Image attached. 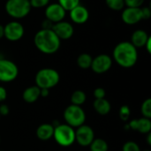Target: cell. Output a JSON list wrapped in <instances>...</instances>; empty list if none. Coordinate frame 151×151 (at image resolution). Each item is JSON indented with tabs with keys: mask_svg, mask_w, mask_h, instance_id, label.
<instances>
[{
	"mask_svg": "<svg viewBox=\"0 0 151 151\" xmlns=\"http://www.w3.org/2000/svg\"><path fill=\"white\" fill-rule=\"evenodd\" d=\"M112 60L123 68H131L138 61V50L130 42H120L113 49Z\"/></svg>",
	"mask_w": 151,
	"mask_h": 151,
	"instance_id": "1",
	"label": "cell"
},
{
	"mask_svg": "<svg viewBox=\"0 0 151 151\" xmlns=\"http://www.w3.org/2000/svg\"><path fill=\"white\" fill-rule=\"evenodd\" d=\"M34 43L36 49L42 53L51 55L60 49L61 40L57 36L52 29L41 28L34 36Z\"/></svg>",
	"mask_w": 151,
	"mask_h": 151,
	"instance_id": "2",
	"label": "cell"
},
{
	"mask_svg": "<svg viewBox=\"0 0 151 151\" xmlns=\"http://www.w3.org/2000/svg\"><path fill=\"white\" fill-rule=\"evenodd\" d=\"M60 81L58 72L53 68H42L39 70L35 77V85L40 88L50 89L56 87Z\"/></svg>",
	"mask_w": 151,
	"mask_h": 151,
	"instance_id": "3",
	"label": "cell"
},
{
	"mask_svg": "<svg viewBox=\"0 0 151 151\" xmlns=\"http://www.w3.org/2000/svg\"><path fill=\"white\" fill-rule=\"evenodd\" d=\"M5 12L14 19H21L31 12V5L27 0H7L4 6Z\"/></svg>",
	"mask_w": 151,
	"mask_h": 151,
	"instance_id": "4",
	"label": "cell"
},
{
	"mask_svg": "<svg viewBox=\"0 0 151 151\" xmlns=\"http://www.w3.org/2000/svg\"><path fill=\"white\" fill-rule=\"evenodd\" d=\"M53 138L62 147H70L75 142V130L67 124H58L54 127Z\"/></svg>",
	"mask_w": 151,
	"mask_h": 151,
	"instance_id": "5",
	"label": "cell"
},
{
	"mask_svg": "<svg viewBox=\"0 0 151 151\" xmlns=\"http://www.w3.org/2000/svg\"><path fill=\"white\" fill-rule=\"evenodd\" d=\"M64 119L68 126L74 127H79L84 125L86 121V113L81 106L71 104L65 108L64 111Z\"/></svg>",
	"mask_w": 151,
	"mask_h": 151,
	"instance_id": "6",
	"label": "cell"
},
{
	"mask_svg": "<svg viewBox=\"0 0 151 151\" xmlns=\"http://www.w3.org/2000/svg\"><path fill=\"white\" fill-rule=\"evenodd\" d=\"M19 75V68L12 60L2 58L0 60V81H13Z\"/></svg>",
	"mask_w": 151,
	"mask_h": 151,
	"instance_id": "7",
	"label": "cell"
},
{
	"mask_svg": "<svg viewBox=\"0 0 151 151\" xmlns=\"http://www.w3.org/2000/svg\"><path fill=\"white\" fill-rule=\"evenodd\" d=\"M4 35L8 41L10 42H17L19 41L25 34V28L23 25L17 21V20H12L8 22L5 26H4Z\"/></svg>",
	"mask_w": 151,
	"mask_h": 151,
	"instance_id": "8",
	"label": "cell"
},
{
	"mask_svg": "<svg viewBox=\"0 0 151 151\" xmlns=\"http://www.w3.org/2000/svg\"><path fill=\"white\" fill-rule=\"evenodd\" d=\"M112 63L113 60L111 56L108 54H99L93 58L90 68L94 73L102 74L107 73L111 68Z\"/></svg>",
	"mask_w": 151,
	"mask_h": 151,
	"instance_id": "9",
	"label": "cell"
},
{
	"mask_svg": "<svg viewBox=\"0 0 151 151\" xmlns=\"http://www.w3.org/2000/svg\"><path fill=\"white\" fill-rule=\"evenodd\" d=\"M94 139V130L88 125L84 124L75 130V142L81 147H89Z\"/></svg>",
	"mask_w": 151,
	"mask_h": 151,
	"instance_id": "10",
	"label": "cell"
},
{
	"mask_svg": "<svg viewBox=\"0 0 151 151\" xmlns=\"http://www.w3.org/2000/svg\"><path fill=\"white\" fill-rule=\"evenodd\" d=\"M44 15L46 19L55 24L65 19L66 16V11L58 3H52L49 4L45 7Z\"/></svg>",
	"mask_w": 151,
	"mask_h": 151,
	"instance_id": "11",
	"label": "cell"
},
{
	"mask_svg": "<svg viewBox=\"0 0 151 151\" xmlns=\"http://www.w3.org/2000/svg\"><path fill=\"white\" fill-rule=\"evenodd\" d=\"M53 32L57 35V36L62 41V40H68L73 37L74 34V27L72 25V23L62 20L58 23L53 24L52 28Z\"/></svg>",
	"mask_w": 151,
	"mask_h": 151,
	"instance_id": "12",
	"label": "cell"
},
{
	"mask_svg": "<svg viewBox=\"0 0 151 151\" xmlns=\"http://www.w3.org/2000/svg\"><path fill=\"white\" fill-rule=\"evenodd\" d=\"M122 21L129 26L138 24L142 20L141 8L135 7H125L121 12Z\"/></svg>",
	"mask_w": 151,
	"mask_h": 151,
	"instance_id": "13",
	"label": "cell"
},
{
	"mask_svg": "<svg viewBox=\"0 0 151 151\" xmlns=\"http://www.w3.org/2000/svg\"><path fill=\"white\" fill-rule=\"evenodd\" d=\"M69 17L72 22L77 25L85 24L89 19V11L82 4H79L71 11H69Z\"/></svg>",
	"mask_w": 151,
	"mask_h": 151,
	"instance_id": "14",
	"label": "cell"
},
{
	"mask_svg": "<svg viewBox=\"0 0 151 151\" xmlns=\"http://www.w3.org/2000/svg\"><path fill=\"white\" fill-rule=\"evenodd\" d=\"M126 127L143 134H148L151 133V120L150 119L144 117L138 119H133L127 125Z\"/></svg>",
	"mask_w": 151,
	"mask_h": 151,
	"instance_id": "15",
	"label": "cell"
},
{
	"mask_svg": "<svg viewBox=\"0 0 151 151\" xmlns=\"http://www.w3.org/2000/svg\"><path fill=\"white\" fill-rule=\"evenodd\" d=\"M150 36L149 35V34L143 30V29H137L135 31H134V33L131 35V43L136 48H144L145 43L147 42L148 39Z\"/></svg>",
	"mask_w": 151,
	"mask_h": 151,
	"instance_id": "16",
	"label": "cell"
},
{
	"mask_svg": "<svg viewBox=\"0 0 151 151\" xmlns=\"http://www.w3.org/2000/svg\"><path fill=\"white\" fill-rule=\"evenodd\" d=\"M54 127L50 123H43L36 129V136L41 141H48L53 137Z\"/></svg>",
	"mask_w": 151,
	"mask_h": 151,
	"instance_id": "17",
	"label": "cell"
},
{
	"mask_svg": "<svg viewBox=\"0 0 151 151\" xmlns=\"http://www.w3.org/2000/svg\"><path fill=\"white\" fill-rule=\"evenodd\" d=\"M40 91L41 88H38L36 85L35 86H30L28 88H27L22 94V98L23 100L27 103V104H33L35 103L40 97Z\"/></svg>",
	"mask_w": 151,
	"mask_h": 151,
	"instance_id": "18",
	"label": "cell"
},
{
	"mask_svg": "<svg viewBox=\"0 0 151 151\" xmlns=\"http://www.w3.org/2000/svg\"><path fill=\"white\" fill-rule=\"evenodd\" d=\"M93 107H94V110L102 116L109 114L111 110V105L110 102L105 98L96 99L93 104Z\"/></svg>",
	"mask_w": 151,
	"mask_h": 151,
	"instance_id": "19",
	"label": "cell"
},
{
	"mask_svg": "<svg viewBox=\"0 0 151 151\" xmlns=\"http://www.w3.org/2000/svg\"><path fill=\"white\" fill-rule=\"evenodd\" d=\"M93 58L88 53H81L77 58V65L81 69H88L91 66Z\"/></svg>",
	"mask_w": 151,
	"mask_h": 151,
	"instance_id": "20",
	"label": "cell"
},
{
	"mask_svg": "<svg viewBox=\"0 0 151 151\" xmlns=\"http://www.w3.org/2000/svg\"><path fill=\"white\" fill-rule=\"evenodd\" d=\"M90 151H108L109 146L105 140L101 138H95L89 145Z\"/></svg>",
	"mask_w": 151,
	"mask_h": 151,
	"instance_id": "21",
	"label": "cell"
},
{
	"mask_svg": "<svg viewBox=\"0 0 151 151\" xmlns=\"http://www.w3.org/2000/svg\"><path fill=\"white\" fill-rule=\"evenodd\" d=\"M87 99V96L82 90H75L71 96V103L73 105L81 106Z\"/></svg>",
	"mask_w": 151,
	"mask_h": 151,
	"instance_id": "22",
	"label": "cell"
},
{
	"mask_svg": "<svg viewBox=\"0 0 151 151\" xmlns=\"http://www.w3.org/2000/svg\"><path fill=\"white\" fill-rule=\"evenodd\" d=\"M105 4L112 11H122L125 6L124 0H105Z\"/></svg>",
	"mask_w": 151,
	"mask_h": 151,
	"instance_id": "23",
	"label": "cell"
},
{
	"mask_svg": "<svg viewBox=\"0 0 151 151\" xmlns=\"http://www.w3.org/2000/svg\"><path fill=\"white\" fill-rule=\"evenodd\" d=\"M58 3L66 11L69 12L81 4V0H58Z\"/></svg>",
	"mask_w": 151,
	"mask_h": 151,
	"instance_id": "24",
	"label": "cell"
},
{
	"mask_svg": "<svg viewBox=\"0 0 151 151\" xmlns=\"http://www.w3.org/2000/svg\"><path fill=\"white\" fill-rule=\"evenodd\" d=\"M141 112L144 118L151 119V99L148 98L144 100L141 106Z\"/></svg>",
	"mask_w": 151,
	"mask_h": 151,
	"instance_id": "25",
	"label": "cell"
},
{
	"mask_svg": "<svg viewBox=\"0 0 151 151\" xmlns=\"http://www.w3.org/2000/svg\"><path fill=\"white\" fill-rule=\"evenodd\" d=\"M130 115H131V111L127 105H123L120 107L119 111V116L122 121H127L130 118Z\"/></svg>",
	"mask_w": 151,
	"mask_h": 151,
	"instance_id": "26",
	"label": "cell"
},
{
	"mask_svg": "<svg viewBox=\"0 0 151 151\" xmlns=\"http://www.w3.org/2000/svg\"><path fill=\"white\" fill-rule=\"evenodd\" d=\"M122 151H142L139 145L133 142V141H129L124 143L123 147H122Z\"/></svg>",
	"mask_w": 151,
	"mask_h": 151,
	"instance_id": "27",
	"label": "cell"
},
{
	"mask_svg": "<svg viewBox=\"0 0 151 151\" xmlns=\"http://www.w3.org/2000/svg\"><path fill=\"white\" fill-rule=\"evenodd\" d=\"M29 3L32 8L41 9L45 8L50 4V0H30Z\"/></svg>",
	"mask_w": 151,
	"mask_h": 151,
	"instance_id": "28",
	"label": "cell"
},
{
	"mask_svg": "<svg viewBox=\"0 0 151 151\" xmlns=\"http://www.w3.org/2000/svg\"><path fill=\"white\" fill-rule=\"evenodd\" d=\"M126 7H135L141 8L143 6L145 0H124Z\"/></svg>",
	"mask_w": 151,
	"mask_h": 151,
	"instance_id": "29",
	"label": "cell"
},
{
	"mask_svg": "<svg viewBox=\"0 0 151 151\" xmlns=\"http://www.w3.org/2000/svg\"><path fill=\"white\" fill-rule=\"evenodd\" d=\"M142 10V20H148L151 17V9L149 6H142L141 7Z\"/></svg>",
	"mask_w": 151,
	"mask_h": 151,
	"instance_id": "30",
	"label": "cell"
},
{
	"mask_svg": "<svg viewBox=\"0 0 151 151\" xmlns=\"http://www.w3.org/2000/svg\"><path fill=\"white\" fill-rule=\"evenodd\" d=\"M105 89L103 88H96L94 90V96L96 97V99H102V98H105Z\"/></svg>",
	"mask_w": 151,
	"mask_h": 151,
	"instance_id": "31",
	"label": "cell"
},
{
	"mask_svg": "<svg viewBox=\"0 0 151 151\" xmlns=\"http://www.w3.org/2000/svg\"><path fill=\"white\" fill-rule=\"evenodd\" d=\"M10 113V108L7 104H1L0 105V116H7Z\"/></svg>",
	"mask_w": 151,
	"mask_h": 151,
	"instance_id": "32",
	"label": "cell"
},
{
	"mask_svg": "<svg viewBox=\"0 0 151 151\" xmlns=\"http://www.w3.org/2000/svg\"><path fill=\"white\" fill-rule=\"evenodd\" d=\"M52 26H53V23H51L50 20H48L46 19L42 22V29H51Z\"/></svg>",
	"mask_w": 151,
	"mask_h": 151,
	"instance_id": "33",
	"label": "cell"
},
{
	"mask_svg": "<svg viewBox=\"0 0 151 151\" xmlns=\"http://www.w3.org/2000/svg\"><path fill=\"white\" fill-rule=\"evenodd\" d=\"M7 97V91L4 88L0 86V103L4 102Z\"/></svg>",
	"mask_w": 151,
	"mask_h": 151,
	"instance_id": "34",
	"label": "cell"
},
{
	"mask_svg": "<svg viewBox=\"0 0 151 151\" xmlns=\"http://www.w3.org/2000/svg\"><path fill=\"white\" fill-rule=\"evenodd\" d=\"M50 94V89H47V88H41V91H40V96L42 97H47Z\"/></svg>",
	"mask_w": 151,
	"mask_h": 151,
	"instance_id": "35",
	"label": "cell"
},
{
	"mask_svg": "<svg viewBox=\"0 0 151 151\" xmlns=\"http://www.w3.org/2000/svg\"><path fill=\"white\" fill-rule=\"evenodd\" d=\"M144 48L146 49V50L148 51V53H151V37H150L147 41V42L144 45Z\"/></svg>",
	"mask_w": 151,
	"mask_h": 151,
	"instance_id": "36",
	"label": "cell"
},
{
	"mask_svg": "<svg viewBox=\"0 0 151 151\" xmlns=\"http://www.w3.org/2000/svg\"><path fill=\"white\" fill-rule=\"evenodd\" d=\"M4 35V26L0 24V39H2Z\"/></svg>",
	"mask_w": 151,
	"mask_h": 151,
	"instance_id": "37",
	"label": "cell"
},
{
	"mask_svg": "<svg viewBox=\"0 0 151 151\" xmlns=\"http://www.w3.org/2000/svg\"><path fill=\"white\" fill-rule=\"evenodd\" d=\"M147 141H148V143H149V145H151V133L148 134V136H147Z\"/></svg>",
	"mask_w": 151,
	"mask_h": 151,
	"instance_id": "38",
	"label": "cell"
},
{
	"mask_svg": "<svg viewBox=\"0 0 151 151\" xmlns=\"http://www.w3.org/2000/svg\"><path fill=\"white\" fill-rule=\"evenodd\" d=\"M2 58H4V57H3V55H2V54H0V60H1Z\"/></svg>",
	"mask_w": 151,
	"mask_h": 151,
	"instance_id": "39",
	"label": "cell"
},
{
	"mask_svg": "<svg viewBox=\"0 0 151 151\" xmlns=\"http://www.w3.org/2000/svg\"><path fill=\"white\" fill-rule=\"evenodd\" d=\"M143 151H150V150H143Z\"/></svg>",
	"mask_w": 151,
	"mask_h": 151,
	"instance_id": "40",
	"label": "cell"
},
{
	"mask_svg": "<svg viewBox=\"0 0 151 151\" xmlns=\"http://www.w3.org/2000/svg\"><path fill=\"white\" fill-rule=\"evenodd\" d=\"M0 142H1V139H0Z\"/></svg>",
	"mask_w": 151,
	"mask_h": 151,
	"instance_id": "41",
	"label": "cell"
},
{
	"mask_svg": "<svg viewBox=\"0 0 151 151\" xmlns=\"http://www.w3.org/2000/svg\"><path fill=\"white\" fill-rule=\"evenodd\" d=\"M27 1H30V0H27Z\"/></svg>",
	"mask_w": 151,
	"mask_h": 151,
	"instance_id": "42",
	"label": "cell"
},
{
	"mask_svg": "<svg viewBox=\"0 0 151 151\" xmlns=\"http://www.w3.org/2000/svg\"><path fill=\"white\" fill-rule=\"evenodd\" d=\"M0 151H4V150H0Z\"/></svg>",
	"mask_w": 151,
	"mask_h": 151,
	"instance_id": "43",
	"label": "cell"
},
{
	"mask_svg": "<svg viewBox=\"0 0 151 151\" xmlns=\"http://www.w3.org/2000/svg\"><path fill=\"white\" fill-rule=\"evenodd\" d=\"M0 118H1V116H0Z\"/></svg>",
	"mask_w": 151,
	"mask_h": 151,
	"instance_id": "44",
	"label": "cell"
}]
</instances>
